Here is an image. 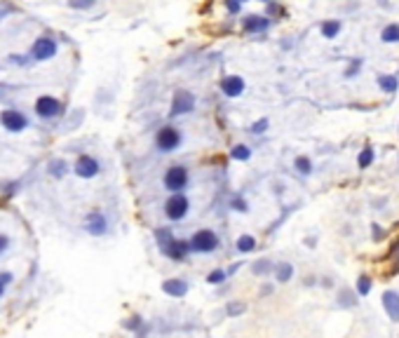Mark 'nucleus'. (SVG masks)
Returning <instances> with one entry per match:
<instances>
[{
  "mask_svg": "<svg viewBox=\"0 0 399 338\" xmlns=\"http://www.w3.org/2000/svg\"><path fill=\"white\" fill-rule=\"evenodd\" d=\"M188 246H190V252L195 254H214L218 246H221V240L216 235L214 230H209V228H202V230L192 232V238L188 240Z\"/></svg>",
  "mask_w": 399,
  "mask_h": 338,
  "instance_id": "obj_1",
  "label": "nucleus"
},
{
  "mask_svg": "<svg viewBox=\"0 0 399 338\" xmlns=\"http://www.w3.org/2000/svg\"><path fill=\"white\" fill-rule=\"evenodd\" d=\"M188 212H190V200L181 192H172L164 202V216L169 221H181L188 216Z\"/></svg>",
  "mask_w": 399,
  "mask_h": 338,
  "instance_id": "obj_2",
  "label": "nucleus"
},
{
  "mask_svg": "<svg viewBox=\"0 0 399 338\" xmlns=\"http://www.w3.org/2000/svg\"><path fill=\"white\" fill-rule=\"evenodd\" d=\"M164 188H167L169 192H181L188 186V169L184 167V164H174V167H169L167 172H164Z\"/></svg>",
  "mask_w": 399,
  "mask_h": 338,
  "instance_id": "obj_3",
  "label": "nucleus"
},
{
  "mask_svg": "<svg viewBox=\"0 0 399 338\" xmlns=\"http://www.w3.org/2000/svg\"><path fill=\"white\" fill-rule=\"evenodd\" d=\"M155 146L158 150L162 153H172V150H176L181 146V132L176 127H162L158 132V136H155Z\"/></svg>",
  "mask_w": 399,
  "mask_h": 338,
  "instance_id": "obj_4",
  "label": "nucleus"
},
{
  "mask_svg": "<svg viewBox=\"0 0 399 338\" xmlns=\"http://www.w3.org/2000/svg\"><path fill=\"white\" fill-rule=\"evenodd\" d=\"M0 124H2L8 132L16 134V132H24L26 127H28V120H26L24 113H19V110H14V108H8V110L0 113Z\"/></svg>",
  "mask_w": 399,
  "mask_h": 338,
  "instance_id": "obj_5",
  "label": "nucleus"
},
{
  "mask_svg": "<svg viewBox=\"0 0 399 338\" xmlns=\"http://www.w3.org/2000/svg\"><path fill=\"white\" fill-rule=\"evenodd\" d=\"M192 108H195V96L190 92H186V90H178L174 94V99H172V108H169V116L176 118V116H184V113H190Z\"/></svg>",
  "mask_w": 399,
  "mask_h": 338,
  "instance_id": "obj_6",
  "label": "nucleus"
},
{
  "mask_svg": "<svg viewBox=\"0 0 399 338\" xmlns=\"http://www.w3.org/2000/svg\"><path fill=\"white\" fill-rule=\"evenodd\" d=\"M62 101L54 99V96H40L38 101H36V113H38V118H45V120H52V118L62 116Z\"/></svg>",
  "mask_w": 399,
  "mask_h": 338,
  "instance_id": "obj_7",
  "label": "nucleus"
},
{
  "mask_svg": "<svg viewBox=\"0 0 399 338\" xmlns=\"http://www.w3.org/2000/svg\"><path fill=\"white\" fill-rule=\"evenodd\" d=\"M101 172V164L92 155H80L76 160V174L80 178H94Z\"/></svg>",
  "mask_w": 399,
  "mask_h": 338,
  "instance_id": "obj_8",
  "label": "nucleus"
},
{
  "mask_svg": "<svg viewBox=\"0 0 399 338\" xmlns=\"http://www.w3.org/2000/svg\"><path fill=\"white\" fill-rule=\"evenodd\" d=\"M162 254H164L167 258H172V261H184L186 256L190 254L188 240H176V238H172L167 244L162 246Z\"/></svg>",
  "mask_w": 399,
  "mask_h": 338,
  "instance_id": "obj_9",
  "label": "nucleus"
},
{
  "mask_svg": "<svg viewBox=\"0 0 399 338\" xmlns=\"http://www.w3.org/2000/svg\"><path fill=\"white\" fill-rule=\"evenodd\" d=\"M56 54V42L52 38H38L33 42V50H31V56L36 62H47Z\"/></svg>",
  "mask_w": 399,
  "mask_h": 338,
  "instance_id": "obj_10",
  "label": "nucleus"
},
{
  "mask_svg": "<svg viewBox=\"0 0 399 338\" xmlns=\"http://www.w3.org/2000/svg\"><path fill=\"white\" fill-rule=\"evenodd\" d=\"M84 230L94 235V238H101V235H106L108 232V218L101 212H92V214L87 216V221H84Z\"/></svg>",
  "mask_w": 399,
  "mask_h": 338,
  "instance_id": "obj_11",
  "label": "nucleus"
},
{
  "mask_svg": "<svg viewBox=\"0 0 399 338\" xmlns=\"http://www.w3.org/2000/svg\"><path fill=\"white\" fill-rule=\"evenodd\" d=\"M188 282L186 280H181V277H169V280H164L162 282V292L167 294V296H172V298H184L186 294H188Z\"/></svg>",
  "mask_w": 399,
  "mask_h": 338,
  "instance_id": "obj_12",
  "label": "nucleus"
},
{
  "mask_svg": "<svg viewBox=\"0 0 399 338\" xmlns=\"http://www.w3.org/2000/svg\"><path fill=\"white\" fill-rule=\"evenodd\" d=\"M221 92L226 94V96H230V99H235V96H240V94L244 92V80L240 76H228L221 80Z\"/></svg>",
  "mask_w": 399,
  "mask_h": 338,
  "instance_id": "obj_13",
  "label": "nucleus"
},
{
  "mask_svg": "<svg viewBox=\"0 0 399 338\" xmlns=\"http://www.w3.org/2000/svg\"><path fill=\"white\" fill-rule=\"evenodd\" d=\"M383 306H385V310H388L390 320L399 322V294L397 292H385L383 294Z\"/></svg>",
  "mask_w": 399,
  "mask_h": 338,
  "instance_id": "obj_14",
  "label": "nucleus"
},
{
  "mask_svg": "<svg viewBox=\"0 0 399 338\" xmlns=\"http://www.w3.org/2000/svg\"><path fill=\"white\" fill-rule=\"evenodd\" d=\"M266 28H268V19H266V16L252 14L244 19V31L256 33V31H266Z\"/></svg>",
  "mask_w": 399,
  "mask_h": 338,
  "instance_id": "obj_15",
  "label": "nucleus"
},
{
  "mask_svg": "<svg viewBox=\"0 0 399 338\" xmlns=\"http://www.w3.org/2000/svg\"><path fill=\"white\" fill-rule=\"evenodd\" d=\"M47 172H50L54 178H64L66 172H68V164H66V160H52L47 164Z\"/></svg>",
  "mask_w": 399,
  "mask_h": 338,
  "instance_id": "obj_16",
  "label": "nucleus"
},
{
  "mask_svg": "<svg viewBox=\"0 0 399 338\" xmlns=\"http://www.w3.org/2000/svg\"><path fill=\"white\" fill-rule=\"evenodd\" d=\"M294 277V266L292 263H280L275 268V280L277 282H289Z\"/></svg>",
  "mask_w": 399,
  "mask_h": 338,
  "instance_id": "obj_17",
  "label": "nucleus"
},
{
  "mask_svg": "<svg viewBox=\"0 0 399 338\" xmlns=\"http://www.w3.org/2000/svg\"><path fill=\"white\" fill-rule=\"evenodd\" d=\"M246 312V303L242 300H228V306H226V315L228 317H240Z\"/></svg>",
  "mask_w": 399,
  "mask_h": 338,
  "instance_id": "obj_18",
  "label": "nucleus"
},
{
  "mask_svg": "<svg viewBox=\"0 0 399 338\" xmlns=\"http://www.w3.org/2000/svg\"><path fill=\"white\" fill-rule=\"evenodd\" d=\"M256 249V238H252V235H242V238H238V252L240 254H249Z\"/></svg>",
  "mask_w": 399,
  "mask_h": 338,
  "instance_id": "obj_19",
  "label": "nucleus"
},
{
  "mask_svg": "<svg viewBox=\"0 0 399 338\" xmlns=\"http://www.w3.org/2000/svg\"><path fill=\"white\" fill-rule=\"evenodd\" d=\"M270 270H272V263H270L268 258H261V261H256V263L252 266V272H254V275H258V277L268 275Z\"/></svg>",
  "mask_w": 399,
  "mask_h": 338,
  "instance_id": "obj_20",
  "label": "nucleus"
},
{
  "mask_svg": "<svg viewBox=\"0 0 399 338\" xmlns=\"http://www.w3.org/2000/svg\"><path fill=\"white\" fill-rule=\"evenodd\" d=\"M380 38H383V42H399V26L397 24H392V26L383 28Z\"/></svg>",
  "mask_w": 399,
  "mask_h": 338,
  "instance_id": "obj_21",
  "label": "nucleus"
},
{
  "mask_svg": "<svg viewBox=\"0 0 399 338\" xmlns=\"http://www.w3.org/2000/svg\"><path fill=\"white\" fill-rule=\"evenodd\" d=\"M338 31H340V24H338V22H324L322 24V36H324V38H336Z\"/></svg>",
  "mask_w": 399,
  "mask_h": 338,
  "instance_id": "obj_22",
  "label": "nucleus"
},
{
  "mask_svg": "<svg viewBox=\"0 0 399 338\" xmlns=\"http://www.w3.org/2000/svg\"><path fill=\"white\" fill-rule=\"evenodd\" d=\"M226 280H228V272H226V270H221V268L212 270V272L207 275V282H209V284H223Z\"/></svg>",
  "mask_w": 399,
  "mask_h": 338,
  "instance_id": "obj_23",
  "label": "nucleus"
},
{
  "mask_svg": "<svg viewBox=\"0 0 399 338\" xmlns=\"http://www.w3.org/2000/svg\"><path fill=\"white\" fill-rule=\"evenodd\" d=\"M338 303L343 308H352L357 300H354V294L350 292V289H340V294H338Z\"/></svg>",
  "mask_w": 399,
  "mask_h": 338,
  "instance_id": "obj_24",
  "label": "nucleus"
},
{
  "mask_svg": "<svg viewBox=\"0 0 399 338\" xmlns=\"http://www.w3.org/2000/svg\"><path fill=\"white\" fill-rule=\"evenodd\" d=\"M378 84L383 87L385 92H394V90H397V78L394 76H380L378 78Z\"/></svg>",
  "mask_w": 399,
  "mask_h": 338,
  "instance_id": "obj_25",
  "label": "nucleus"
},
{
  "mask_svg": "<svg viewBox=\"0 0 399 338\" xmlns=\"http://www.w3.org/2000/svg\"><path fill=\"white\" fill-rule=\"evenodd\" d=\"M230 155L235 158V160H249V158H252V148H249V146H242V144H240V146H235V148L230 150Z\"/></svg>",
  "mask_w": 399,
  "mask_h": 338,
  "instance_id": "obj_26",
  "label": "nucleus"
},
{
  "mask_svg": "<svg viewBox=\"0 0 399 338\" xmlns=\"http://www.w3.org/2000/svg\"><path fill=\"white\" fill-rule=\"evenodd\" d=\"M122 326L127 331H138L141 326H144V320H141V315H134V317H130V320H127Z\"/></svg>",
  "mask_w": 399,
  "mask_h": 338,
  "instance_id": "obj_27",
  "label": "nucleus"
},
{
  "mask_svg": "<svg viewBox=\"0 0 399 338\" xmlns=\"http://www.w3.org/2000/svg\"><path fill=\"white\" fill-rule=\"evenodd\" d=\"M296 169H298L300 174H310V172H312V162L300 155V158H296Z\"/></svg>",
  "mask_w": 399,
  "mask_h": 338,
  "instance_id": "obj_28",
  "label": "nucleus"
},
{
  "mask_svg": "<svg viewBox=\"0 0 399 338\" xmlns=\"http://www.w3.org/2000/svg\"><path fill=\"white\" fill-rule=\"evenodd\" d=\"M371 162H374V150H371V148H364V150H362V155H360V167L366 169Z\"/></svg>",
  "mask_w": 399,
  "mask_h": 338,
  "instance_id": "obj_29",
  "label": "nucleus"
},
{
  "mask_svg": "<svg viewBox=\"0 0 399 338\" xmlns=\"http://www.w3.org/2000/svg\"><path fill=\"white\" fill-rule=\"evenodd\" d=\"M155 238H158V244H160V249H162L174 235H172V230H164V228H162V230H155Z\"/></svg>",
  "mask_w": 399,
  "mask_h": 338,
  "instance_id": "obj_30",
  "label": "nucleus"
},
{
  "mask_svg": "<svg viewBox=\"0 0 399 338\" xmlns=\"http://www.w3.org/2000/svg\"><path fill=\"white\" fill-rule=\"evenodd\" d=\"M10 249H12V238L5 235V232H0V256H2V254H8Z\"/></svg>",
  "mask_w": 399,
  "mask_h": 338,
  "instance_id": "obj_31",
  "label": "nucleus"
},
{
  "mask_svg": "<svg viewBox=\"0 0 399 338\" xmlns=\"http://www.w3.org/2000/svg\"><path fill=\"white\" fill-rule=\"evenodd\" d=\"M68 5L76 10H90L94 5V0H68Z\"/></svg>",
  "mask_w": 399,
  "mask_h": 338,
  "instance_id": "obj_32",
  "label": "nucleus"
},
{
  "mask_svg": "<svg viewBox=\"0 0 399 338\" xmlns=\"http://www.w3.org/2000/svg\"><path fill=\"white\" fill-rule=\"evenodd\" d=\"M357 292H360L362 296H366V294L371 292V280H368V277H360V284H357Z\"/></svg>",
  "mask_w": 399,
  "mask_h": 338,
  "instance_id": "obj_33",
  "label": "nucleus"
},
{
  "mask_svg": "<svg viewBox=\"0 0 399 338\" xmlns=\"http://www.w3.org/2000/svg\"><path fill=\"white\" fill-rule=\"evenodd\" d=\"M266 130H268V120H266V118H261V120H256V122L252 124V132H254V134H263Z\"/></svg>",
  "mask_w": 399,
  "mask_h": 338,
  "instance_id": "obj_34",
  "label": "nucleus"
},
{
  "mask_svg": "<svg viewBox=\"0 0 399 338\" xmlns=\"http://www.w3.org/2000/svg\"><path fill=\"white\" fill-rule=\"evenodd\" d=\"M12 282H14V272H10V270L0 272V284H2V286H10Z\"/></svg>",
  "mask_w": 399,
  "mask_h": 338,
  "instance_id": "obj_35",
  "label": "nucleus"
},
{
  "mask_svg": "<svg viewBox=\"0 0 399 338\" xmlns=\"http://www.w3.org/2000/svg\"><path fill=\"white\" fill-rule=\"evenodd\" d=\"M226 8H228V12H240V0H226Z\"/></svg>",
  "mask_w": 399,
  "mask_h": 338,
  "instance_id": "obj_36",
  "label": "nucleus"
},
{
  "mask_svg": "<svg viewBox=\"0 0 399 338\" xmlns=\"http://www.w3.org/2000/svg\"><path fill=\"white\" fill-rule=\"evenodd\" d=\"M232 209H238V212H246V202L244 200H240V198H235V200H232Z\"/></svg>",
  "mask_w": 399,
  "mask_h": 338,
  "instance_id": "obj_37",
  "label": "nucleus"
},
{
  "mask_svg": "<svg viewBox=\"0 0 399 338\" xmlns=\"http://www.w3.org/2000/svg\"><path fill=\"white\" fill-rule=\"evenodd\" d=\"M5 292H8V286H2V284H0V298L5 296Z\"/></svg>",
  "mask_w": 399,
  "mask_h": 338,
  "instance_id": "obj_38",
  "label": "nucleus"
}]
</instances>
